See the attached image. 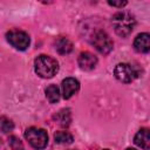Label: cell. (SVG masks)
<instances>
[{"label": "cell", "mask_w": 150, "mask_h": 150, "mask_svg": "<svg viewBox=\"0 0 150 150\" xmlns=\"http://www.w3.org/2000/svg\"><path fill=\"white\" fill-rule=\"evenodd\" d=\"M103 150H109V149H103Z\"/></svg>", "instance_id": "obj_19"}, {"label": "cell", "mask_w": 150, "mask_h": 150, "mask_svg": "<svg viewBox=\"0 0 150 150\" xmlns=\"http://www.w3.org/2000/svg\"><path fill=\"white\" fill-rule=\"evenodd\" d=\"M77 62H79V66L81 69L91 70L95 68V66L97 63V57L94 54H91L90 52H83L80 54Z\"/></svg>", "instance_id": "obj_8"}, {"label": "cell", "mask_w": 150, "mask_h": 150, "mask_svg": "<svg viewBox=\"0 0 150 150\" xmlns=\"http://www.w3.org/2000/svg\"><path fill=\"white\" fill-rule=\"evenodd\" d=\"M25 137L28 141V143L36 150H42L47 146L48 135L43 129L35 128V127L28 128L25 131Z\"/></svg>", "instance_id": "obj_3"}, {"label": "cell", "mask_w": 150, "mask_h": 150, "mask_svg": "<svg viewBox=\"0 0 150 150\" xmlns=\"http://www.w3.org/2000/svg\"><path fill=\"white\" fill-rule=\"evenodd\" d=\"M6 39L7 41L16 49L19 50H25L28 48L30 40L29 36L26 32L23 30H19V29H12L9 32H7L6 34Z\"/></svg>", "instance_id": "obj_4"}, {"label": "cell", "mask_w": 150, "mask_h": 150, "mask_svg": "<svg viewBox=\"0 0 150 150\" xmlns=\"http://www.w3.org/2000/svg\"><path fill=\"white\" fill-rule=\"evenodd\" d=\"M54 138H55V142L60 144H70L74 141L73 136L68 131H56L54 134Z\"/></svg>", "instance_id": "obj_14"}, {"label": "cell", "mask_w": 150, "mask_h": 150, "mask_svg": "<svg viewBox=\"0 0 150 150\" xmlns=\"http://www.w3.org/2000/svg\"><path fill=\"white\" fill-rule=\"evenodd\" d=\"M134 47L139 53H148L150 50V35L148 33H141L134 41Z\"/></svg>", "instance_id": "obj_10"}, {"label": "cell", "mask_w": 150, "mask_h": 150, "mask_svg": "<svg viewBox=\"0 0 150 150\" xmlns=\"http://www.w3.org/2000/svg\"><path fill=\"white\" fill-rule=\"evenodd\" d=\"M54 46H55L56 52L59 54H61V55L69 54L73 50V43L68 38H59V39H56L55 42H54Z\"/></svg>", "instance_id": "obj_11"}, {"label": "cell", "mask_w": 150, "mask_h": 150, "mask_svg": "<svg viewBox=\"0 0 150 150\" xmlns=\"http://www.w3.org/2000/svg\"><path fill=\"white\" fill-rule=\"evenodd\" d=\"M108 4L112 7H118V8H122L123 6H125L128 2L127 1H108Z\"/></svg>", "instance_id": "obj_17"}, {"label": "cell", "mask_w": 150, "mask_h": 150, "mask_svg": "<svg viewBox=\"0 0 150 150\" xmlns=\"http://www.w3.org/2000/svg\"><path fill=\"white\" fill-rule=\"evenodd\" d=\"M114 75L118 81L130 83L138 76V73L136 71L135 67L129 63H118L114 69Z\"/></svg>", "instance_id": "obj_6"}, {"label": "cell", "mask_w": 150, "mask_h": 150, "mask_svg": "<svg viewBox=\"0 0 150 150\" xmlns=\"http://www.w3.org/2000/svg\"><path fill=\"white\" fill-rule=\"evenodd\" d=\"M93 46L101 53V54H109L112 50L114 42L110 39V36L104 30H97L91 39Z\"/></svg>", "instance_id": "obj_5"}, {"label": "cell", "mask_w": 150, "mask_h": 150, "mask_svg": "<svg viewBox=\"0 0 150 150\" xmlns=\"http://www.w3.org/2000/svg\"><path fill=\"white\" fill-rule=\"evenodd\" d=\"M134 142L137 146H141L144 150L150 149V130L148 128H142L135 136Z\"/></svg>", "instance_id": "obj_9"}, {"label": "cell", "mask_w": 150, "mask_h": 150, "mask_svg": "<svg viewBox=\"0 0 150 150\" xmlns=\"http://www.w3.org/2000/svg\"><path fill=\"white\" fill-rule=\"evenodd\" d=\"M111 21H112V26H114L116 34L122 38H127L128 35H130L136 25L135 16L131 13L125 12V11L115 13Z\"/></svg>", "instance_id": "obj_1"}, {"label": "cell", "mask_w": 150, "mask_h": 150, "mask_svg": "<svg viewBox=\"0 0 150 150\" xmlns=\"http://www.w3.org/2000/svg\"><path fill=\"white\" fill-rule=\"evenodd\" d=\"M127 150H135V149H132V148H128Z\"/></svg>", "instance_id": "obj_18"}, {"label": "cell", "mask_w": 150, "mask_h": 150, "mask_svg": "<svg viewBox=\"0 0 150 150\" xmlns=\"http://www.w3.org/2000/svg\"><path fill=\"white\" fill-rule=\"evenodd\" d=\"M61 88H62V96L63 98L68 100L75 93L79 91L80 89V83L74 77H67L62 81V84H61Z\"/></svg>", "instance_id": "obj_7"}, {"label": "cell", "mask_w": 150, "mask_h": 150, "mask_svg": "<svg viewBox=\"0 0 150 150\" xmlns=\"http://www.w3.org/2000/svg\"><path fill=\"white\" fill-rule=\"evenodd\" d=\"M13 129H14V123L9 118H7L5 116L0 117V130L2 132L8 134V132L13 131Z\"/></svg>", "instance_id": "obj_15"}, {"label": "cell", "mask_w": 150, "mask_h": 150, "mask_svg": "<svg viewBox=\"0 0 150 150\" xmlns=\"http://www.w3.org/2000/svg\"><path fill=\"white\" fill-rule=\"evenodd\" d=\"M46 96L49 103H56L60 100V89L56 84H50L46 88Z\"/></svg>", "instance_id": "obj_13"}, {"label": "cell", "mask_w": 150, "mask_h": 150, "mask_svg": "<svg viewBox=\"0 0 150 150\" xmlns=\"http://www.w3.org/2000/svg\"><path fill=\"white\" fill-rule=\"evenodd\" d=\"M35 73L42 79H50L59 71L57 61L49 55H39L34 61Z\"/></svg>", "instance_id": "obj_2"}, {"label": "cell", "mask_w": 150, "mask_h": 150, "mask_svg": "<svg viewBox=\"0 0 150 150\" xmlns=\"http://www.w3.org/2000/svg\"><path fill=\"white\" fill-rule=\"evenodd\" d=\"M54 120L61 127H68L71 122V114L69 109H61L54 115Z\"/></svg>", "instance_id": "obj_12"}, {"label": "cell", "mask_w": 150, "mask_h": 150, "mask_svg": "<svg viewBox=\"0 0 150 150\" xmlns=\"http://www.w3.org/2000/svg\"><path fill=\"white\" fill-rule=\"evenodd\" d=\"M8 142H9V146L12 148V150H23V145H22L21 141L18 137L11 136Z\"/></svg>", "instance_id": "obj_16"}]
</instances>
